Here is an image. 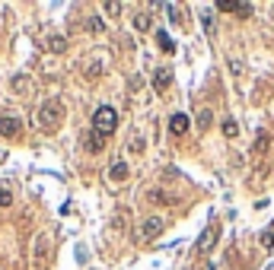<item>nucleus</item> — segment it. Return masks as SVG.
<instances>
[{
  "label": "nucleus",
  "mask_w": 274,
  "mask_h": 270,
  "mask_svg": "<svg viewBox=\"0 0 274 270\" xmlns=\"http://www.w3.org/2000/svg\"><path fill=\"white\" fill-rule=\"evenodd\" d=\"M13 89H29V80L26 76H13Z\"/></svg>",
  "instance_id": "nucleus-20"
},
{
  "label": "nucleus",
  "mask_w": 274,
  "mask_h": 270,
  "mask_svg": "<svg viewBox=\"0 0 274 270\" xmlns=\"http://www.w3.org/2000/svg\"><path fill=\"white\" fill-rule=\"evenodd\" d=\"M217 10H220V13H236L239 19H246V16H252V3H233V0H220Z\"/></svg>",
  "instance_id": "nucleus-4"
},
{
  "label": "nucleus",
  "mask_w": 274,
  "mask_h": 270,
  "mask_svg": "<svg viewBox=\"0 0 274 270\" xmlns=\"http://www.w3.org/2000/svg\"><path fill=\"white\" fill-rule=\"evenodd\" d=\"M10 204H13V194L6 188H0V207H10Z\"/></svg>",
  "instance_id": "nucleus-19"
},
{
  "label": "nucleus",
  "mask_w": 274,
  "mask_h": 270,
  "mask_svg": "<svg viewBox=\"0 0 274 270\" xmlns=\"http://www.w3.org/2000/svg\"><path fill=\"white\" fill-rule=\"evenodd\" d=\"M134 29H137V32H147V29H150V16H147V13H137V16H134Z\"/></svg>",
  "instance_id": "nucleus-14"
},
{
  "label": "nucleus",
  "mask_w": 274,
  "mask_h": 270,
  "mask_svg": "<svg viewBox=\"0 0 274 270\" xmlns=\"http://www.w3.org/2000/svg\"><path fill=\"white\" fill-rule=\"evenodd\" d=\"M185 130H188V115H182V111L169 115V134H172V137H182Z\"/></svg>",
  "instance_id": "nucleus-7"
},
{
  "label": "nucleus",
  "mask_w": 274,
  "mask_h": 270,
  "mask_svg": "<svg viewBox=\"0 0 274 270\" xmlns=\"http://www.w3.org/2000/svg\"><path fill=\"white\" fill-rule=\"evenodd\" d=\"M169 86H172V70H169V67H160V70L153 73V89H156V92H166Z\"/></svg>",
  "instance_id": "nucleus-6"
},
{
  "label": "nucleus",
  "mask_w": 274,
  "mask_h": 270,
  "mask_svg": "<svg viewBox=\"0 0 274 270\" xmlns=\"http://www.w3.org/2000/svg\"><path fill=\"white\" fill-rule=\"evenodd\" d=\"M262 245H264V248H268V251L274 248V229H268V232H264V235H262Z\"/></svg>",
  "instance_id": "nucleus-18"
},
{
  "label": "nucleus",
  "mask_w": 274,
  "mask_h": 270,
  "mask_svg": "<svg viewBox=\"0 0 274 270\" xmlns=\"http://www.w3.org/2000/svg\"><path fill=\"white\" fill-rule=\"evenodd\" d=\"M147 200H156V204H172V197H166L162 191H147Z\"/></svg>",
  "instance_id": "nucleus-17"
},
{
  "label": "nucleus",
  "mask_w": 274,
  "mask_h": 270,
  "mask_svg": "<svg viewBox=\"0 0 274 270\" xmlns=\"http://www.w3.org/2000/svg\"><path fill=\"white\" fill-rule=\"evenodd\" d=\"M217 235H220V223H210L208 229H204V235L198 239V248L204 251V255H208V251L214 248V242H217Z\"/></svg>",
  "instance_id": "nucleus-5"
},
{
  "label": "nucleus",
  "mask_w": 274,
  "mask_h": 270,
  "mask_svg": "<svg viewBox=\"0 0 274 270\" xmlns=\"http://www.w3.org/2000/svg\"><path fill=\"white\" fill-rule=\"evenodd\" d=\"M162 229H166V220H162V216H147V220L140 223V229H137V242L147 245V242H153L156 235H162Z\"/></svg>",
  "instance_id": "nucleus-3"
},
{
  "label": "nucleus",
  "mask_w": 274,
  "mask_h": 270,
  "mask_svg": "<svg viewBox=\"0 0 274 270\" xmlns=\"http://www.w3.org/2000/svg\"><path fill=\"white\" fill-rule=\"evenodd\" d=\"M61 124H64V105H61L58 99L45 102V105L38 108V127L45 130V134H54Z\"/></svg>",
  "instance_id": "nucleus-1"
},
{
  "label": "nucleus",
  "mask_w": 274,
  "mask_h": 270,
  "mask_svg": "<svg viewBox=\"0 0 274 270\" xmlns=\"http://www.w3.org/2000/svg\"><path fill=\"white\" fill-rule=\"evenodd\" d=\"M131 150H134V153H144V137H134V140H131Z\"/></svg>",
  "instance_id": "nucleus-22"
},
{
  "label": "nucleus",
  "mask_w": 274,
  "mask_h": 270,
  "mask_svg": "<svg viewBox=\"0 0 274 270\" xmlns=\"http://www.w3.org/2000/svg\"><path fill=\"white\" fill-rule=\"evenodd\" d=\"M90 32H102V19L92 16V19H90Z\"/></svg>",
  "instance_id": "nucleus-23"
},
{
  "label": "nucleus",
  "mask_w": 274,
  "mask_h": 270,
  "mask_svg": "<svg viewBox=\"0 0 274 270\" xmlns=\"http://www.w3.org/2000/svg\"><path fill=\"white\" fill-rule=\"evenodd\" d=\"M22 130V118H0V137H16Z\"/></svg>",
  "instance_id": "nucleus-8"
},
{
  "label": "nucleus",
  "mask_w": 274,
  "mask_h": 270,
  "mask_svg": "<svg viewBox=\"0 0 274 270\" xmlns=\"http://www.w3.org/2000/svg\"><path fill=\"white\" fill-rule=\"evenodd\" d=\"M48 51H54V54H64V51H67V41H64L61 35L48 38Z\"/></svg>",
  "instance_id": "nucleus-13"
},
{
  "label": "nucleus",
  "mask_w": 274,
  "mask_h": 270,
  "mask_svg": "<svg viewBox=\"0 0 274 270\" xmlns=\"http://www.w3.org/2000/svg\"><path fill=\"white\" fill-rule=\"evenodd\" d=\"M236 134H239V124H236L233 118H226V121H224V137H230V140H233Z\"/></svg>",
  "instance_id": "nucleus-16"
},
{
  "label": "nucleus",
  "mask_w": 274,
  "mask_h": 270,
  "mask_svg": "<svg viewBox=\"0 0 274 270\" xmlns=\"http://www.w3.org/2000/svg\"><path fill=\"white\" fill-rule=\"evenodd\" d=\"M210 118H214V111H210V108H201V111H198V127L208 130V127H210Z\"/></svg>",
  "instance_id": "nucleus-15"
},
{
  "label": "nucleus",
  "mask_w": 274,
  "mask_h": 270,
  "mask_svg": "<svg viewBox=\"0 0 274 270\" xmlns=\"http://www.w3.org/2000/svg\"><path fill=\"white\" fill-rule=\"evenodd\" d=\"M102 146H106V137L92 130V134L86 137V150H90V153H102Z\"/></svg>",
  "instance_id": "nucleus-10"
},
{
  "label": "nucleus",
  "mask_w": 274,
  "mask_h": 270,
  "mask_svg": "<svg viewBox=\"0 0 274 270\" xmlns=\"http://www.w3.org/2000/svg\"><path fill=\"white\" fill-rule=\"evenodd\" d=\"M108 178H112V181H124L128 178V162L124 159H115L112 165H108Z\"/></svg>",
  "instance_id": "nucleus-9"
},
{
  "label": "nucleus",
  "mask_w": 274,
  "mask_h": 270,
  "mask_svg": "<svg viewBox=\"0 0 274 270\" xmlns=\"http://www.w3.org/2000/svg\"><path fill=\"white\" fill-rule=\"evenodd\" d=\"M118 127V111L112 105H99L96 111H92V130L102 137H112Z\"/></svg>",
  "instance_id": "nucleus-2"
},
{
  "label": "nucleus",
  "mask_w": 274,
  "mask_h": 270,
  "mask_svg": "<svg viewBox=\"0 0 274 270\" xmlns=\"http://www.w3.org/2000/svg\"><path fill=\"white\" fill-rule=\"evenodd\" d=\"M271 146V134L268 130H258V137H255V153H264Z\"/></svg>",
  "instance_id": "nucleus-12"
},
{
  "label": "nucleus",
  "mask_w": 274,
  "mask_h": 270,
  "mask_svg": "<svg viewBox=\"0 0 274 270\" xmlns=\"http://www.w3.org/2000/svg\"><path fill=\"white\" fill-rule=\"evenodd\" d=\"M106 13H122V3H115V0H108V3H106Z\"/></svg>",
  "instance_id": "nucleus-21"
},
{
  "label": "nucleus",
  "mask_w": 274,
  "mask_h": 270,
  "mask_svg": "<svg viewBox=\"0 0 274 270\" xmlns=\"http://www.w3.org/2000/svg\"><path fill=\"white\" fill-rule=\"evenodd\" d=\"M156 41H160V51H166V54H172V51H176V41L172 38H169V32H156Z\"/></svg>",
  "instance_id": "nucleus-11"
}]
</instances>
